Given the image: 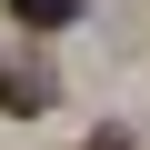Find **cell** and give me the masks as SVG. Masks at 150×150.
I'll return each instance as SVG.
<instances>
[{
	"mask_svg": "<svg viewBox=\"0 0 150 150\" xmlns=\"http://www.w3.org/2000/svg\"><path fill=\"white\" fill-rule=\"evenodd\" d=\"M40 100H50V90L30 80V70H0V110H40Z\"/></svg>",
	"mask_w": 150,
	"mask_h": 150,
	"instance_id": "7a4b0ae2",
	"label": "cell"
},
{
	"mask_svg": "<svg viewBox=\"0 0 150 150\" xmlns=\"http://www.w3.org/2000/svg\"><path fill=\"white\" fill-rule=\"evenodd\" d=\"M80 150H130V130H90V140H80Z\"/></svg>",
	"mask_w": 150,
	"mask_h": 150,
	"instance_id": "3957f363",
	"label": "cell"
},
{
	"mask_svg": "<svg viewBox=\"0 0 150 150\" xmlns=\"http://www.w3.org/2000/svg\"><path fill=\"white\" fill-rule=\"evenodd\" d=\"M10 10H20L30 30H70V20H80V0H10Z\"/></svg>",
	"mask_w": 150,
	"mask_h": 150,
	"instance_id": "6da1fadb",
	"label": "cell"
}]
</instances>
